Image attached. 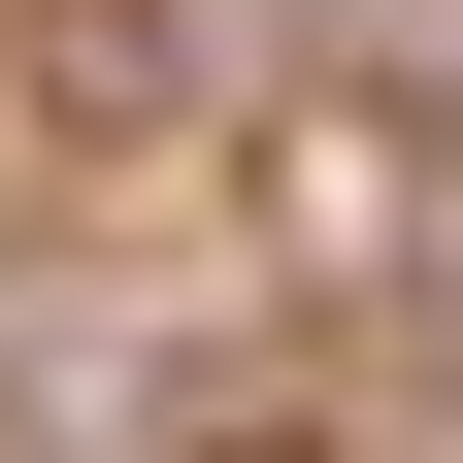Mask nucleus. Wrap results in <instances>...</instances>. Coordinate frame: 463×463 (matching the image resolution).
<instances>
[{
	"label": "nucleus",
	"instance_id": "nucleus-1",
	"mask_svg": "<svg viewBox=\"0 0 463 463\" xmlns=\"http://www.w3.org/2000/svg\"><path fill=\"white\" fill-rule=\"evenodd\" d=\"M199 463H331V430H199Z\"/></svg>",
	"mask_w": 463,
	"mask_h": 463
}]
</instances>
